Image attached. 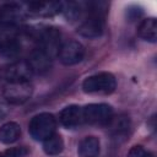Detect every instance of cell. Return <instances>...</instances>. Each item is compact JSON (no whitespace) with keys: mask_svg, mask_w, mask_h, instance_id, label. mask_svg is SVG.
I'll list each match as a JSON object with an SVG mask.
<instances>
[{"mask_svg":"<svg viewBox=\"0 0 157 157\" xmlns=\"http://www.w3.org/2000/svg\"><path fill=\"white\" fill-rule=\"evenodd\" d=\"M60 32L55 27H47L39 32L38 42H39V49H42L45 54H48L50 58L54 55H58L59 48H60Z\"/></svg>","mask_w":157,"mask_h":157,"instance_id":"cell-8","label":"cell"},{"mask_svg":"<svg viewBox=\"0 0 157 157\" xmlns=\"http://www.w3.org/2000/svg\"><path fill=\"white\" fill-rule=\"evenodd\" d=\"M58 56L64 65H75L83 59L85 48L77 40H66L60 45Z\"/></svg>","mask_w":157,"mask_h":157,"instance_id":"cell-7","label":"cell"},{"mask_svg":"<svg viewBox=\"0 0 157 157\" xmlns=\"http://www.w3.org/2000/svg\"><path fill=\"white\" fill-rule=\"evenodd\" d=\"M43 150L47 155H50V156L59 155L64 150V141L59 135L53 134L50 137L43 141Z\"/></svg>","mask_w":157,"mask_h":157,"instance_id":"cell-18","label":"cell"},{"mask_svg":"<svg viewBox=\"0 0 157 157\" xmlns=\"http://www.w3.org/2000/svg\"><path fill=\"white\" fill-rule=\"evenodd\" d=\"M23 10L16 4H6L0 7V22L7 26H13L23 18Z\"/></svg>","mask_w":157,"mask_h":157,"instance_id":"cell-12","label":"cell"},{"mask_svg":"<svg viewBox=\"0 0 157 157\" xmlns=\"http://www.w3.org/2000/svg\"><path fill=\"white\" fill-rule=\"evenodd\" d=\"M21 136V129L20 125L15 121H9L1 125L0 128V142L10 145L18 140Z\"/></svg>","mask_w":157,"mask_h":157,"instance_id":"cell-16","label":"cell"},{"mask_svg":"<svg viewBox=\"0 0 157 157\" xmlns=\"http://www.w3.org/2000/svg\"><path fill=\"white\" fill-rule=\"evenodd\" d=\"M117 87L115 77L110 72H99L92 76H88L82 82V90L86 93H98V94H109L114 92Z\"/></svg>","mask_w":157,"mask_h":157,"instance_id":"cell-1","label":"cell"},{"mask_svg":"<svg viewBox=\"0 0 157 157\" xmlns=\"http://www.w3.org/2000/svg\"><path fill=\"white\" fill-rule=\"evenodd\" d=\"M59 119H60V123L67 128V129H71V128H76L81 123H83V113H82V108L78 107V105H67L65 107L61 112H60V115H59Z\"/></svg>","mask_w":157,"mask_h":157,"instance_id":"cell-11","label":"cell"},{"mask_svg":"<svg viewBox=\"0 0 157 157\" xmlns=\"http://www.w3.org/2000/svg\"><path fill=\"white\" fill-rule=\"evenodd\" d=\"M126 157H153V155L146 148H144L142 146L137 145V146H132L129 150Z\"/></svg>","mask_w":157,"mask_h":157,"instance_id":"cell-19","label":"cell"},{"mask_svg":"<svg viewBox=\"0 0 157 157\" xmlns=\"http://www.w3.org/2000/svg\"><path fill=\"white\" fill-rule=\"evenodd\" d=\"M32 75L33 71L26 60H18L0 69V76L7 82L29 81Z\"/></svg>","mask_w":157,"mask_h":157,"instance_id":"cell-6","label":"cell"},{"mask_svg":"<svg viewBox=\"0 0 157 157\" xmlns=\"http://www.w3.org/2000/svg\"><path fill=\"white\" fill-rule=\"evenodd\" d=\"M27 153H28V150L26 147H15V148L7 150L1 157H25L27 156Z\"/></svg>","mask_w":157,"mask_h":157,"instance_id":"cell-20","label":"cell"},{"mask_svg":"<svg viewBox=\"0 0 157 157\" xmlns=\"http://www.w3.org/2000/svg\"><path fill=\"white\" fill-rule=\"evenodd\" d=\"M32 85L29 81L21 82H7L4 87L2 96L10 104H22L32 96Z\"/></svg>","mask_w":157,"mask_h":157,"instance_id":"cell-4","label":"cell"},{"mask_svg":"<svg viewBox=\"0 0 157 157\" xmlns=\"http://www.w3.org/2000/svg\"><path fill=\"white\" fill-rule=\"evenodd\" d=\"M108 129L113 137H125L130 129V119L129 117L121 114L118 117H113L108 123Z\"/></svg>","mask_w":157,"mask_h":157,"instance_id":"cell-14","label":"cell"},{"mask_svg":"<svg viewBox=\"0 0 157 157\" xmlns=\"http://www.w3.org/2000/svg\"><path fill=\"white\" fill-rule=\"evenodd\" d=\"M27 63L29 64L33 72L44 74V72L49 71V69L52 66V58L48 54H45L42 49L36 48L31 52Z\"/></svg>","mask_w":157,"mask_h":157,"instance_id":"cell-10","label":"cell"},{"mask_svg":"<svg viewBox=\"0 0 157 157\" xmlns=\"http://www.w3.org/2000/svg\"><path fill=\"white\" fill-rule=\"evenodd\" d=\"M21 44L13 26L4 25L0 28V54L5 58H15L20 53Z\"/></svg>","mask_w":157,"mask_h":157,"instance_id":"cell-5","label":"cell"},{"mask_svg":"<svg viewBox=\"0 0 157 157\" xmlns=\"http://www.w3.org/2000/svg\"><path fill=\"white\" fill-rule=\"evenodd\" d=\"M56 120L50 113H40L32 118L29 121V134L37 141H44L55 134Z\"/></svg>","mask_w":157,"mask_h":157,"instance_id":"cell-2","label":"cell"},{"mask_svg":"<svg viewBox=\"0 0 157 157\" xmlns=\"http://www.w3.org/2000/svg\"><path fill=\"white\" fill-rule=\"evenodd\" d=\"M83 121L92 125H108L113 118V109L105 103H92L82 108Z\"/></svg>","mask_w":157,"mask_h":157,"instance_id":"cell-3","label":"cell"},{"mask_svg":"<svg viewBox=\"0 0 157 157\" xmlns=\"http://www.w3.org/2000/svg\"><path fill=\"white\" fill-rule=\"evenodd\" d=\"M80 157H96L99 153V140L96 136H86L78 144Z\"/></svg>","mask_w":157,"mask_h":157,"instance_id":"cell-15","label":"cell"},{"mask_svg":"<svg viewBox=\"0 0 157 157\" xmlns=\"http://www.w3.org/2000/svg\"><path fill=\"white\" fill-rule=\"evenodd\" d=\"M78 34L86 38H97L103 33V21L101 16L90 15L77 28Z\"/></svg>","mask_w":157,"mask_h":157,"instance_id":"cell-9","label":"cell"},{"mask_svg":"<svg viewBox=\"0 0 157 157\" xmlns=\"http://www.w3.org/2000/svg\"><path fill=\"white\" fill-rule=\"evenodd\" d=\"M63 10L61 2H29L28 11L37 16L50 17Z\"/></svg>","mask_w":157,"mask_h":157,"instance_id":"cell-13","label":"cell"},{"mask_svg":"<svg viewBox=\"0 0 157 157\" xmlns=\"http://www.w3.org/2000/svg\"><path fill=\"white\" fill-rule=\"evenodd\" d=\"M137 33L145 40L155 43L156 38H157V22H156V20L152 17L142 20L141 23L139 25Z\"/></svg>","mask_w":157,"mask_h":157,"instance_id":"cell-17","label":"cell"},{"mask_svg":"<svg viewBox=\"0 0 157 157\" xmlns=\"http://www.w3.org/2000/svg\"><path fill=\"white\" fill-rule=\"evenodd\" d=\"M0 157H1V156H0Z\"/></svg>","mask_w":157,"mask_h":157,"instance_id":"cell-21","label":"cell"}]
</instances>
